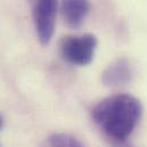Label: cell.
<instances>
[{"label":"cell","mask_w":147,"mask_h":147,"mask_svg":"<svg viewBox=\"0 0 147 147\" xmlns=\"http://www.w3.org/2000/svg\"><path fill=\"white\" fill-rule=\"evenodd\" d=\"M42 147H84V145L71 135L55 134L45 140Z\"/></svg>","instance_id":"obj_6"},{"label":"cell","mask_w":147,"mask_h":147,"mask_svg":"<svg viewBox=\"0 0 147 147\" xmlns=\"http://www.w3.org/2000/svg\"><path fill=\"white\" fill-rule=\"evenodd\" d=\"M143 113L142 104L130 95H113L92 110L95 122L116 142H124L135 130Z\"/></svg>","instance_id":"obj_1"},{"label":"cell","mask_w":147,"mask_h":147,"mask_svg":"<svg viewBox=\"0 0 147 147\" xmlns=\"http://www.w3.org/2000/svg\"><path fill=\"white\" fill-rule=\"evenodd\" d=\"M90 9L88 0H62L61 13L64 23L72 28L78 29L84 22Z\"/></svg>","instance_id":"obj_4"},{"label":"cell","mask_w":147,"mask_h":147,"mask_svg":"<svg viewBox=\"0 0 147 147\" xmlns=\"http://www.w3.org/2000/svg\"><path fill=\"white\" fill-rule=\"evenodd\" d=\"M97 40L92 34L70 36L62 39L59 53L64 61L73 65H87L95 55Z\"/></svg>","instance_id":"obj_2"},{"label":"cell","mask_w":147,"mask_h":147,"mask_svg":"<svg viewBox=\"0 0 147 147\" xmlns=\"http://www.w3.org/2000/svg\"><path fill=\"white\" fill-rule=\"evenodd\" d=\"M132 76V70L129 62L124 58L116 61L110 65L103 73V82L106 86L115 87L125 84Z\"/></svg>","instance_id":"obj_5"},{"label":"cell","mask_w":147,"mask_h":147,"mask_svg":"<svg viewBox=\"0 0 147 147\" xmlns=\"http://www.w3.org/2000/svg\"><path fill=\"white\" fill-rule=\"evenodd\" d=\"M57 11V0H37L33 8V21L38 38L47 45L54 34Z\"/></svg>","instance_id":"obj_3"},{"label":"cell","mask_w":147,"mask_h":147,"mask_svg":"<svg viewBox=\"0 0 147 147\" xmlns=\"http://www.w3.org/2000/svg\"><path fill=\"white\" fill-rule=\"evenodd\" d=\"M114 147H131L128 144H124L123 142H116V144L114 145Z\"/></svg>","instance_id":"obj_7"},{"label":"cell","mask_w":147,"mask_h":147,"mask_svg":"<svg viewBox=\"0 0 147 147\" xmlns=\"http://www.w3.org/2000/svg\"><path fill=\"white\" fill-rule=\"evenodd\" d=\"M1 124H2V121H1V117H0V128H1Z\"/></svg>","instance_id":"obj_8"}]
</instances>
